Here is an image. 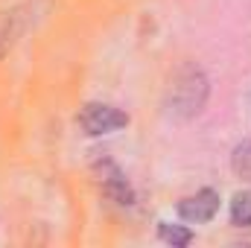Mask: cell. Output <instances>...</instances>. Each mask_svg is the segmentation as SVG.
<instances>
[{"label": "cell", "mask_w": 251, "mask_h": 248, "mask_svg": "<svg viewBox=\"0 0 251 248\" xmlns=\"http://www.w3.org/2000/svg\"><path fill=\"white\" fill-rule=\"evenodd\" d=\"M207 97H210V79L204 76V70L196 64H184L170 82L167 111L176 120H193L196 114H201Z\"/></svg>", "instance_id": "1"}, {"label": "cell", "mask_w": 251, "mask_h": 248, "mask_svg": "<svg viewBox=\"0 0 251 248\" xmlns=\"http://www.w3.org/2000/svg\"><path fill=\"white\" fill-rule=\"evenodd\" d=\"M79 125L85 128V134H94V137H100V134H111V131H117V128H123L128 125V114L120 111V108H114V105H102V102H88L82 111H79Z\"/></svg>", "instance_id": "2"}, {"label": "cell", "mask_w": 251, "mask_h": 248, "mask_svg": "<svg viewBox=\"0 0 251 248\" xmlns=\"http://www.w3.org/2000/svg\"><path fill=\"white\" fill-rule=\"evenodd\" d=\"M216 210H219V193L210 190V187H204L196 196H187V198L178 201V216L184 222H196V225L199 222H210L216 216Z\"/></svg>", "instance_id": "3"}, {"label": "cell", "mask_w": 251, "mask_h": 248, "mask_svg": "<svg viewBox=\"0 0 251 248\" xmlns=\"http://www.w3.org/2000/svg\"><path fill=\"white\" fill-rule=\"evenodd\" d=\"M100 184H102V193L108 198H114L117 204H131L134 201V193L126 181V175L114 167V164H102V173H100Z\"/></svg>", "instance_id": "4"}, {"label": "cell", "mask_w": 251, "mask_h": 248, "mask_svg": "<svg viewBox=\"0 0 251 248\" xmlns=\"http://www.w3.org/2000/svg\"><path fill=\"white\" fill-rule=\"evenodd\" d=\"M18 29H21V12H18V9L0 12V62H3L6 53L12 50V44H15V38H18Z\"/></svg>", "instance_id": "5"}, {"label": "cell", "mask_w": 251, "mask_h": 248, "mask_svg": "<svg viewBox=\"0 0 251 248\" xmlns=\"http://www.w3.org/2000/svg\"><path fill=\"white\" fill-rule=\"evenodd\" d=\"M231 170H234L237 178L251 181V137L234 146V152H231Z\"/></svg>", "instance_id": "6"}, {"label": "cell", "mask_w": 251, "mask_h": 248, "mask_svg": "<svg viewBox=\"0 0 251 248\" xmlns=\"http://www.w3.org/2000/svg\"><path fill=\"white\" fill-rule=\"evenodd\" d=\"M231 222L237 228H251V190L234 193V198H231Z\"/></svg>", "instance_id": "7"}, {"label": "cell", "mask_w": 251, "mask_h": 248, "mask_svg": "<svg viewBox=\"0 0 251 248\" xmlns=\"http://www.w3.org/2000/svg\"><path fill=\"white\" fill-rule=\"evenodd\" d=\"M158 234H161L164 243H170L173 248H184V246L193 243V231H190V228H181V225H167V222H161Z\"/></svg>", "instance_id": "8"}, {"label": "cell", "mask_w": 251, "mask_h": 248, "mask_svg": "<svg viewBox=\"0 0 251 248\" xmlns=\"http://www.w3.org/2000/svg\"><path fill=\"white\" fill-rule=\"evenodd\" d=\"M249 102H251V94H249Z\"/></svg>", "instance_id": "9"}]
</instances>
